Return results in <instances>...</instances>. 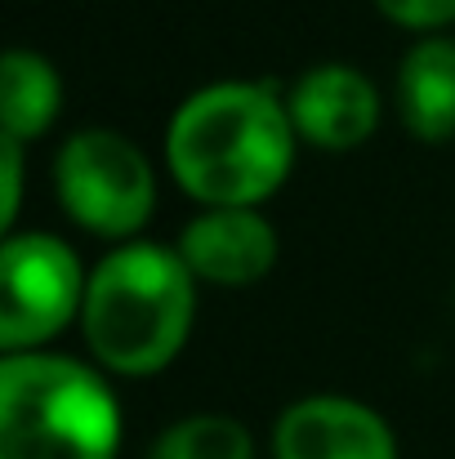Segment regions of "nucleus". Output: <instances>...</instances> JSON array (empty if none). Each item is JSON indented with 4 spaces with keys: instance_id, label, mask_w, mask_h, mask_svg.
Masks as SVG:
<instances>
[{
    "instance_id": "10",
    "label": "nucleus",
    "mask_w": 455,
    "mask_h": 459,
    "mask_svg": "<svg viewBox=\"0 0 455 459\" xmlns=\"http://www.w3.org/2000/svg\"><path fill=\"white\" fill-rule=\"evenodd\" d=\"M63 112V76L36 49H4L0 58V139L36 143Z\"/></svg>"
},
{
    "instance_id": "11",
    "label": "nucleus",
    "mask_w": 455,
    "mask_h": 459,
    "mask_svg": "<svg viewBox=\"0 0 455 459\" xmlns=\"http://www.w3.org/2000/svg\"><path fill=\"white\" fill-rule=\"evenodd\" d=\"M148 459H255V437L237 415L201 411L156 433Z\"/></svg>"
},
{
    "instance_id": "9",
    "label": "nucleus",
    "mask_w": 455,
    "mask_h": 459,
    "mask_svg": "<svg viewBox=\"0 0 455 459\" xmlns=\"http://www.w3.org/2000/svg\"><path fill=\"white\" fill-rule=\"evenodd\" d=\"M393 108L416 143H455V36H420L402 54L393 76Z\"/></svg>"
},
{
    "instance_id": "13",
    "label": "nucleus",
    "mask_w": 455,
    "mask_h": 459,
    "mask_svg": "<svg viewBox=\"0 0 455 459\" xmlns=\"http://www.w3.org/2000/svg\"><path fill=\"white\" fill-rule=\"evenodd\" d=\"M22 152L27 143L0 139V228L18 232V210H22Z\"/></svg>"
},
{
    "instance_id": "2",
    "label": "nucleus",
    "mask_w": 455,
    "mask_h": 459,
    "mask_svg": "<svg viewBox=\"0 0 455 459\" xmlns=\"http://www.w3.org/2000/svg\"><path fill=\"white\" fill-rule=\"evenodd\" d=\"M197 277L179 246L126 241L90 268L81 334L99 370L152 379L179 361L197 321Z\"/></svg>"
},
{
    "instance_id": "7",
    "label": "nucleus",
    "mask_w": 455,
    "mask_h": 459,
    "mask_svg": "<svg viewBox=\"0 0 455 459\" xmlns=\"http://www.w3.org/2000/svg\"><path fill=\"white\" fill-rule=\"evenodd\" d=\"M179 255L197 281L219 290H246L277 268L282 237L255 205H210L183 223Z\"/></svg>"
},
{
    "instance_id": "6",
    "label": "nucleus",
    "mask_w": 455,
    "mask_h": 459,
    "mask_svg": "<svg viewBox=\"0 0 455 459\" xmlns=\"http://www.w3.org/2000/svg\"><path fill=\"white\" fill-rule=\"evenodd\" d=\"M286 108L300 143L344 156L371 143V134L380 130L384 94L353 63H317L295 76V85L286 90Z\"/></svg>"
},
{
    "instance_id": "8",
    "label": "nucleus",
    "mask_w": 455,
    "mask_h": 459,
    "mask_svg": "<svg viewBox=\"0 0 455 459\" xmlns=\"http://www.w3.org/2000/svg\"><path fill=\"white\" fill-rule=\"evenodd\" d=\"M273 459H398V433L357 397L312 393L277 415Z\"/></svg>"
},
{
    "instance_id": "4",
    "label": "nucleus",
    "mask_w": 455,
    "mask_h": 459,
    "mask_svg": "<svg viewBox=\"0 0 455 459\" xmlns=\"http://www.w3.org/2000/svg\"><path fill=\"white\" fill-rule=\"evenodd\" d=\"M54 196L63 214L103 241H139L156 210V169L121 130H76L54 156Z\"/></svg>"
},
{
    "instance_id": "12",
    "label": "nucleus",
    "mask_w": 455,
    "mask_h": 459,
    "mask_svg": "<svg viewBox=\"0 0 455 459\" xmlns=\"http://www.w3.org/2000/svg\"><path fill=\"white\" fill-rule=\"evenodd\" d=\"M371 4L380 9V18L416 36H438L455 22V0H371Z\"/></svg>"
},
{
    "instance_id": "5",
    "label": "nucleus",
    "mask_w": 455,
    "mask_h": 459,
    "mask_svg": "<svg viewBox=\"0 0 455 459\" xmlns=\"http://www.w3.org/2000/svg\"><path fill=\"white\" fill-rule=\"evenodd\" d=\"M90 273L54 232H4L0 241V352H40L81 321Z\"/></svg>"
},
{
    "instance_id": "3",
    "label": "nucleus",
    "mask_w": 455,
    "mask_h": 459,
    "mask_svg": "<svg viewBox=\"0 0 455 459\" xmlns=\"http://www.w3.org/2000/svg\"><path fill=\"white\" fill-rule=\"evenodd\" d=\"M121 433L99 366L45 348L0 357V459H117Z\"/></svg>"
},
{
    "instance_id": "1",
    "label": "nucleus",
    "mask_w": 455,
    "mask_h": 459,
    "mask_svg": "<svg viewBox=\"0 0 455 459\" xmlns=\"http://www.w3.org/2000/svg\"><path fill=\"white\" fill-rule=\"evenodd\" d=\"M300 134L273 81H214L165 126V165L201 205H264L295 169Z\"/></svg>"
}]
</instances>
